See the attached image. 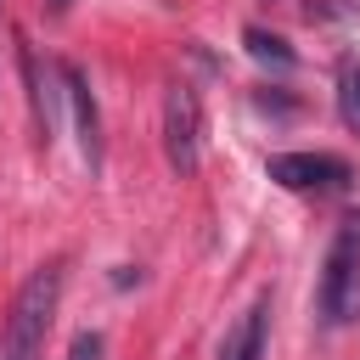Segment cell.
Here are the masks:
<instances>
[{"label": "cell", "mask_w": 360, "mask_h": 360, "mask_svg": "<svg viewBox=\"0 0 360 360\" xmlns=\"http://www.w3.org/2000/svg\"><path fill=\"white\" fill-rule=\"evenodd\" d=\"M315 309H321V326H332V332L360 321V214H343V225L326 248Z\"/></svg>", "instance_id": "7a4b0ae2"}, {"label": "cell", "mask_w": 360, "mask_h": 360, "mask_svg": "<svg viewBox=\"0 0 360 360\" xmlns=\"http://www.w3.org/2000/svg\"><path fill=\"white\" fill-rule=\"evenodd\" d=\"M56 304H62V270L39 264L11 298V315H6V332H0V360H39L45 332L56 321Z\"/></svg>", "instance_id": "6da1fadb"}, {"label": "cell", "mask_w": 360, "mask_h": 360, "mask_svg": "<svg viewBox=\"0 0 360 360\" xmlns=\"http://www.w3.org/2000/svg\"><path fill=\"white\" fill-rule=\"evenodd\" d=\"M343 118H349V129L360 135V68L343 73Z\"/></svg>", "instance_id": "30bf717a"}, {"label": "cell", "mask_w": 360, "mask_h": 360, "mask_svg": "<svg viewBox=\"0 0 360 360\" xmlns=\"http://www.w3.org/2000/svg\"><path fill=\"white\" fill-rule=\"evenodd\" d=\"M17 68H22V84H28V107H34V135L51 146V135H56V96H51V84L39 79V62H34V51H28V39L17 34Z\"/></svg>", "instance_id": "52a82bcc"}, {"label": "cell", "mask_w": 360, "mask_h": 360, "mask_svg": "<svg viewBox=\"0 0 360 360\" xmlns=\"http://www.w3.org/2000/svg\"><path fill=\"white\" fill-rule=\"evenodd\" d=\"M56 79H62V96H68V107H73L79 152H84V163H90V169H101V107H96V96H90V79H84L73 62H62V68H56Z\"/></svg>", "instance_id": "5b68a950"}, {"label": "cell", "mask_w": 360, "mask_h": 360, "mask_svg": "<svg viewBox=\"0 0 360 360\" xmlns=\"http://www.w3.org/2000/svg\"><path fill=\"white\" fill-rule=\"evenodd\" d=\"M68 360H107V338L84 326V332H79V338L68 343Z\"/></svg>", "instance_id": "9c48e42d"}, {"label": "cell", "mask_w": 360, "mask_h": 360, "mask_svg": "<svg viewBox=\"0 0 360 360\" xmlns=\"http://www.w3.org/2000/svg\"><path fill=\"white\" fill-rule=\"evenodd\" d=\"M270 354V292H259L219 338V360H264Z\"/></svg>", "instance_id": "8992f818"}, {"label": "cell", "mask_w": 360, "mask_h": 360, "mask_svg": "<svg viewBox=\"0 0 360 360\" xmlns=\"http://www.w3.org/2000/svg\"><path fill=\"white\" fill-rule=\"evenodd\" d=\"M264 174L281 186V191H304V197H338L349 191L354 169L338 158V152H276L264 163Z\"/></svg>", "instance_id": "277c9868"}, {"label": "cell", "mask_w": 360, "mask_h": 360, "mask_svg": "<svg viewBox=\"0 0 360 360\" xmlns=\"http://www.w3.org/2000/svg\"><path fill=\"white\" fill-rule=\"evenodd\" d=\"M45 6H51V11H68V6H73V0H45Z\"/></svg>", "instance_id": "8fae6325"}, {"label": "cell", "mask_w": 360, "mask_h": 360, "mask_svg": "<svg viewBox=\"0 0 360 360\" xmlns=\"http://www.w3.org/2000/svg\"><path fill=\"white\" fill-rule=\"evenodd\" d=\"M242 39H248V56H253V62H276V68H292V51H287V39H281V34L248 28Z\"/></svg>", "instance_id": "ba28073f"}, {"label": "cell", "mask_w": 360, "mask_h": 360, "mask_svg": "<svg viewBox=\"0 0 360 360\" xmlns=\"http://www.w3.org/2000/svg\"><path fill=\"white\" fill-rule=\"evenodd\" d=\"M163 158L180 180H191L202 163V96L186 79H174L163 90Z\"/></svg>", "instance_id": "3957f363"}]
</instances>
